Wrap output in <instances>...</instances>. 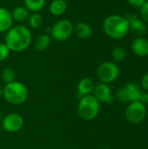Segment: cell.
<instances>
[{"label":"cell","instance_id":"6da1fadb","mask_svg":"<svg viewBox=\"0 0 148 149\" xmlns=\"http://www.w3.org/2000/svg\"><path fill=\"white\" fill-rule=\"evenodd\" d=\"M5 33L4 44L10 52H22L28 49L31 44V32L29 28L24 25H13Z\"/></svg>","mask_w":148,"mask_h":149},{"label":"cell","instance_id":"7a4b0ae2","mask_svg":"<svg viewBox=\"0 0 148 149\" xmlns=\"http://www.w3.org/2000/svg\"><path fill=\"white\" fill-rule=\"evenodd\" d=\"M103 30L111 38L121 39L129 32V23L125 17L110 15L104 20Z\"/></svg>","mask_w":148,"mask_h":149},{"label":"cell","instance_id":"3957f363","mask_svg":"<svg viewBox=\"0 0 148 149\" xmlns=\"http://www.w3.org/2000/svg\"><path fill=\"white\" fill-rule=\"evenodd\" d=\"M29 96L27 86L19 81H13L5 84L3 88V99L11 105H20L24 103Z\"/></svg>","mask_w":148,"mask_h":149},{"label":"cell","instance_id":"277c9868","mask_svg":"<svg viewBox=\"0 0 148 149\" xmlns=\"http://www.w3.org/2000/svg\"><path fill=\"white\" fill-rule=\"evenodd\" d=\"M99 111L100 103L92 94L80 98L78 103V113L82 120L85 121L92 120L99 115Z\"/></svg>","mask_w":148,"mask_h":149},{"label":"cell","instance_id":"5b68a950","mask_svg":"<svg viewBox=\"0 0 148 149\" xmlns=\"http://www.w3.org/2000/svg\"><path fill=\"white\" fill-rule=\"evenodd\" d=\"M119 75L120 68L114 62H104L97 70V76L100 82L108 85L114 82L118 79Z\"/></svg>","mask_w":148,"mask_h":149},{"label":"cell","instance_id":"8992f818","mask_svg":"<svg viewBox=\"0 0 148 149\" xmlns=\"http://www.w3.org/2000/svg\"><path fill=\"white\" fill-rule=\"evenodd\" d=\"M73 33V24L68 19H61L55 23L51 29V37L57 41H65Z\"/></svg>","mask_w":148,"mask_h":149},{"label":"cell","instance_id":"52a82bcc","mask_svg":"<svg viewBox=\"0 0 148 149\" xmlns=\"http://www.w3.org/2000/svg\"><path fill=\"white\" fill-rule=\"evenodd\" d=\"M147 115L146 105L140 101H133L129 104L126 110V118L131 124H139L144 120Z\"/></svg>","mask_w":148,"mask_h":149},{"label":"cell","instance_id":"ba28073f","mask_svg":"<svg viewBox=\"0 0 148 149\" xmlns=\"http://www.w3.org/2000/svg\"><path fill=\"white\" fill-rule=\"evenodd\" d=\"M24 118L17 113H10L3 118L1 122L3 129L10 134H14L20 131L24 127Z\"/></svg>","mask_w":148,"mask_h":149},{"label":"cell","instance_id":"9c48e42d","mask_svg":"<svg viewBox=\"0 0 148 149\" xmlns=\"http://www.w3.org/2000/svg\"><path fill=\"white\" fill-rule=\"evenodd\" d=\"M99 103L110 104L113 101V96L112 89L108 84L99 83L94 86L92 93Z\"/></svg>","mask_w":148,"mask_h":149},{"label":"cell","instance_id":"30bf717a","mask_svg":"<svg viewBox=\"0 0 148 149\" xmlns=\"http://www.w3.org/2000/svg\"><path fill=\"white\" fill-rule=\"evenodd\" d=\"M133 52L139 57H146L148 55V39L144 37L135 38L132 43Z\"/></svg>","mask_w":148,"mask_h":149},{"label":"cell","instance_id":"8fae6325","mask_svg":"<svg viewBox=\"0 0 148 149\" xmlns=\"http://www.w3.org/2000/svg\"><path fill=\"white\" fill-rule=\"evenodd\" d=\"M12 26L11 12L4 7H0V32H7Z\"/></svg>","mask_w":148,"mask_h":149},{"label":"cell","instance_id":"7c38bea8","mask_svg":"<svg viewBox=\"0 0 148 149\" xmlns=\"http://www.w3.org/2000/svg\"><path fill=\"white\" fill-rule=\"evenodd\" d=\"M94 83L90 78H83L79 80L77 86V93L79 95V97L87 96L92 93L93 88H94Z\"/></svg>","mask_w":148,"mask_h":149},{"label":"cell","instance_id":"4fadbf2b","mask_svg":"<svg viewBox=\"0 0 148 149\" xmlns=\"http://www.w3.org/2000/svg\"><path fill=\"white\" fill-rule=\"evenodd\" d=\"M73 33L81 39L88 38L92 34V26L85 22H79L75 25H73Z\"/></svg>","mask_w":148,"mask_h":149},{"label":"cell","instance_id":"5bb4252c","mask_svg":"<svg viewBox=\"0 0 148 149\" xmlns=\"http://www.w3.org/2000/svg\"><path fill=\"white\" fill-rule=\"evenodd\" d=\"M129 31H131L133 35L139 37H143L147 31V23L142 19H136L129 24Z\"/></svg>","mask_w":148,"mask_h":149},{"label":"cell","instance_id":"9a60e30c","mask_svg":"<svg viewBox=\"0 0 148 149\" xmlns=\"http://www.w3.org/2000/svg\"><path fill=\"white\" fill-rule=\"evenodd\" d=\"M49 10L53 16H62L67 10V2L65 0H53L50 4Z\"/></svg>","mask_w":148,"mask_h":149},{"label":"cell","instance_id":"2e32d148","mask_svg":"<svg viewBox=\"0 0 148 149\" xmlns=\"http://www.w3.org/2000/svg\"><path fill=\"white\" fill-rule=\"evenodd\" d=\"M51 42V38L48 33H44L38 35L34 41V47L37 51L42 52L46 50Z\"/></svg>","mask_w":148,"mask_h":149},{"label":"cell","instance_id":"e0dca14e","mask_svg":"<svg viewBox=\"0 0 148 149\" xmlns=\"http://www.w3.org/2000/svg\"><path fill=\"white\" fill-rule=\"evenodd\" d=\"M10 12L13 21H17L18 23L24 22L25 20L28 19L30 16V11L25 6H17Z\"/></svg>","mask_w":148,"mask_h":149},{"label":"cell","instance_id":"ac0fdd59","mask_svg":"<svg viewBox=\"0 0 148 149\" xmlns=\"http://www.w3.org/2000/svg\"><path fill=\"white\" fill-rule=\"evenodd\" d=\"M126 87L129 93V98H130V103L133 102V101H139L140 100V97L142 93V90L140 89V87L135 84V83H129L127 85H126Z\"/></svg>","mask_w":148,"mask_h":149},{"label":"cell","instance_id":"d6986e66","mask_svg":"<svg viewBox=\"0 0 148 149\" xmlns=\"http://www.w3.org/2000/svg\"><path fill=\"white\" fill-rule=\"evenodd\" d=\"M24 3L29 11L38 12L44 7L46 0H24Z\"/></svg>","mask_w":148,"mask_h":149},{"label":"cell","instance_id":"ffe728a7","mask_svg":"<svg viewBox=\"0 0 148 149\" xmlns=\"http://www.w3.org/2000/svg\"><path fill=\"white\" fill-rule=\"evenodd\" d=\"M28 24L32 29H38L43 24V17L38 12H34L28 17Z\"/></svg>","mask_w":148,"mask_h":149},{"label":"cell","instance_id":"44dd1931","mask_svg":"<svg viewBox=\"0 0 148 149\" xmlns=\"http://www.w3.org/2000/svg\"><path fill=\"white\" fill-rule=\"evenodd\" d=\"M1 78L5 84L11 83L16 80V72L12 68L6 67L1 72Z\"/></svg>","mask_w":148,"mask_h":149},{"label":"cell","instance_id":"7402d4cb","mask_svg":"<svg viewBox=\"0 0 148 149\" xmlns=\"http://www.w3.org/2000/svg\"><path fill=\"white\" fill-rule=\"evenodd\" d=\"M112 57L114 62H121L123 61L126 57V50L121 46L115 47L112 52Z\"/></svg>","mask_w":148,"mask_h":149},{"label":"cell","instance_id":"603a6c76","mask_svg":"<svg viewBox=\"0 0 148 149\" xmlns=\"http://www.w3.org/2000/svg\"><path fill=\"white\" fill-rule=\"evenodd\" d=\"M10 51L4 43H0V62L6 60L10 56Z\"/></svg>","mask_w":148,"mask_h":149},{"label":"cell","instance_id":"cb8c5ba5","mask_svg":"<svg viewBox=\"0 0 148 149\" xmlns=\"http://www.w3.org/2000/svg\"><path fill=\"white\" fill-rule=\"evenodd\" d=\"M140 15L142 20L146 23H148V1H147L140 8Z\"/></svg>","mask_w":148,"mask_h":149},{"label":"cell","instance_id":"d4e9b609","mask_svg":"<svg viewBox=\"0 0 148 149\" xmlns=\"http://www.w3.org/2000/svg\"><path fill=\"white\" fill-rule=\"evenodd\" d=\"M129 4H131L133 7L141 8V6L147 2V0H126Z\"/></svg>","mask_w":148,"mask_h":149},{"label":"cell","instance_id":"484cf974","mask_svg":"<svg viewBox=\"0 0 148 149\" xmlns=\"http://www.w3.org/2000/svg\"><path fill=\"white\" fill-rule=\"evenodd\" d=\"M141 86L142 88H144L145 90L148 91V73L145 74L141 79Z\"/></svg>","mask_w":148,"mask_h":149},{"label":"cell","instance_id":"4316f807","mask_svg":"<svg viewBox=\"0 0 148 149\" xmlns=\"http://www.w3.org/2000/svg\"><path fill=\"white\" fill-rule=\"evenodd\" d=\"M125 17H126V19L128 21L129 24H130L131 22H133V21L138 19V16H137L135 13H128L126 16H125Z\"/></svg>","mask_w":148,"mask_h":149},{"label":"cell","instance_id":"83f0119b","mask_svg":"<svg viewBox=\"0 0 148 149\" xmlns=\"http://www.w3.org/2000/svg\"><path fill=\"white\" fill-rule=\"evenodd\" d=\"M140 102H141V103H143V104H147L148 103V93H144V92H142V93H141V95H140V100H139Z\"/></svg>","mask_w":148,"mask_h":149},{"label":"cell","instance_id":"f1b7e54d","mask_svg":"<svg viewBox=\"0 0 148 149\" xmlns=\"http://www.w3.org/2000/svg\"><path fill=\"white\" fill-rule=\"evenodd\" d=\"M2 97H3V88H2L1 86H0V100H1Z\"/></svg>","mask_w":148,"mask_h":149},{"label":"cell","instance_id":"f546056e","mask_svg":"<svg viewBox=\"0 0 148 149\" xmlns=\"http://www.w3.org/2000/svg\"><path fill=\"white\" fill-rule=\"evenodd\" d=\"M3 113H2V112L0 111V123H1L2 120H3Z\"/></svg>","mask_w":148,"mask_h":149},{"label":"cell","instance_id":"4dcf8cb0","mask_svg":"<svg viewBox=\"0 0 148 149\" xmlns=\"http://www.w3.org/2000/svg\"><path fill=\"white\" fill-rule=\"evenodd\" d=\"M102 149H110V148H102Z\"/></svg>","mask_w":148,"mask_h":149},{"label":"cell","instance_id":"1f68e13d","mask_svg":"<svg viewBox=\"0 0 148 149\" xmlns=\"http://www.w3.org/2000/svg\"><path fill=\"white\" fill-rule=\"evenodd\" d=\"M65 1H66V2H67V1H69V0H65Z\"/></svg>","mask_w":148,"mask_h":149}]
</instances>
